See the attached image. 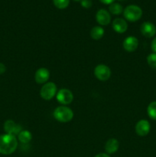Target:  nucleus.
<instances>
[{
  "mask_svg": "<svg viewBox=\"0 0 156 157\" xmlns=\"http://www.w3.org/2000/svg\"><path fill=\"white\" fill-rule=\"evenodd\" d=\"M18 140L15 136L3 134L0 136V154L10 155L16 150Z\"/></svg>",
  "mask_w": 156,
  "mask_h": 157,
  "instance_id": "obj_1",
  "label": "nucleus"
},
{
  "mask_svg": "<svg viewBox=\"0 0 156 157\" xmlns=\"http://www.w3.org/2000/svg\"><path fill=\"white\" fill-rule=\"evenodd\" d=\"M54 117L61 123H68L73 119V112L67 106H59L54 111Z\"/></svg>",
  "mask_w": 156,
  "mask_h": 157,
  "instance_id": "obj_2",
  "label": "nucleus"
},
{
  "mask_svg": "<svg viewBox=\"0 0 156 157\" xmlns=\"http://www.w3.org/2000/svg\"><path fill=\"white\" fill-rule=\"evenodd\" d=\"M123 15L127 21L135 22L142 18V10L139 6L136 5H130L124 9Z\"/></svg>",
  "mask_w": 156,
  "mask_h": 157,
  "instance_id": "obj_3",
  "label": "nucleus"
},
{
  "mask_svg": "<svg viewBox=\"0 0 156 157\" xmlns=\"http://www.w3.org/2000/svg\"><path fill=\"white\" fill-rule=\"evenodd\" d=\"M57 94V86L53 82H47L41 87L40 96L45 101L51 100Z\"/></svg>",
  "mask_w": 156,
  "mask_h": 157,
  "instance_id": "obj_4",
  "label": "nucleus"
},
{
  "mask_svg": "<svg viewBox=\"0 0 156 157\" xmlns=\"http://www.w3.org/2000/svg\"><path fill=\"white\" fill-rule=\"evenodd\" d=\"M94 75L99 81H108L111 77V70L106 64H98L94 68Z\"/></svg>",
  "mask_w": 156,
  "mask_h": 157,
  "instance_id": "obj_5",
  "label": "nucleus"
},
{
  "mask_svg": "<svg viewBox=\"0 0 156 157\" xmlns=\"http://www.w3.org/2000/svg\"><path fill=\"white\" fill-rule=\"evenodd\" d=\"M57 101L62 105L66 106L71 104L73 100V94L71 90L67 88H62L57 93Z\"/></svg>",
  "mask_w": 156,
  "mask_h": 157,
  "instance_id": "obj_6",
  "label": "nucleus"
},
{
  "mask_svg": "<svg viewBox=\"0 0 156 157\" xmlns=\"http://www.w3.org/2000/svg\"><path fill=\"white\" fill-rule=\"evenodd\" d=\"M4 130L7 134L16 136L22 130V127L12 120H8L4 124Z\"/></svg>",
  "mask_w": 156,
  "mask_h": 157,
  "instance_id": "obj_7",
  "label": "nucleus"
},
{
  "mask_svg": "<svg viewBox=\"0 0 156 157\" xmlns=\"http://www.w3.org/2000/svg\"><path fill=\"white\" fill-rule=\"evenodd\" d=\"M151 125L147 120H140L136 125V132L139 136H145L149 133Z\"/></svg>",
  "mask_w": 156,
  "mask_h": 157,
  "instance_id": "obj_8",
  "label": "nucleus"
},
{
  "mask_svg": "<svg viewBox=\"0 0 156 157\" xmlns=\"http://www.w3.org/2000/svg\"><path fill=\"white\" fill-rule=\"evenodd\" d=\"M50 78V71L45 67H41L35 72V81L38 84H44Z\"/></svg>",
  "mask_w": 156,
  "mask_h": 157,
  "instance_id": "obj_9",
  "label": "nucleus"
},
{
  "mask_svg": "<svg viewBox=\"0 0 156 157\" xmlns=\"http://www.w3.org/2000/svg\"><path fill=\"white\" fill-rule=\"evenodd\" d=\"M141 33L146 38H152L156 34V27L150 21H145L140 27Z\"/></svg>",
  "mask_w": 156,
  "mask_h": 157,
  "instance_id": "obj_10",
  "label": "nucleus"
},
{
  "mask_svg": "<svg viewBox=\"0 0 156 157\" xmlns=\"http://www.w3.org/2000/svg\"><path fill=\"white\" fill-rule=\"evenodd\" d=\"M96 20L100 25H107L111 21V15L108 11L101 9L96 12Z\"/></svg>",
  "mask_w": 156,
  "mask_h": 157,
  "instance_id": "obj_11",
  "label": "nucleus"
},
{
  "mask_svg": "<svg viewBox=\"0 0 156 157\" xmlns=\"http://www.w3.org/2000/svg\"><path fill=\"white\" fill-rule=\"evenodd\" d=\"M123 48L128 52H133L138 48L139 40L134 36H128L123 41Z\"/></svg>",
  "mask_w": 156,
  "mask_h": 157,
  "instance_id": "obj_12",
  "label": "nucleus"
},
{
  "mask_svg": "<svg viewBox=\"0 0 156 157\" xmlns=\"http://www.w3.org/2000/svg\"><path fill=\"white\" fill-rule=\"evenodd\" d=\"M113 29L117 33L122 34L126 32L128 29V24L123 18H115L113 21Z\"/></svg>",
  "mask_w": 156,
  "mask_h": 157,
  "instance_id": "obj_13",
  "label": "nucleus"
},
{
  "mask_svg": "<svg viewBox=\"0 0 156 157\" xmlns=\"http://www.w3.org/2000/svg\"><path fill=\"white\" fill-rule=\"evenodd\" d=\"M119 148V143L115 138L108 140L105 144V151L107 154H113L116 153Z\"/></svg>",
  "mask_w": 156,
  "mask_h": 157,
  "instance_id": "obj_14",
  "label": "nucleus"
},
{
  "mask_svg": "<svg viewBox=\"0 0 156 157\" xmlns=\"http://www.w3.org/2000/svg\"><path fill=\"white\" fill-rule=\"evenodd\" d=\"M104 29L101 26H95L90 31V37L94 40H99L104 35Z\"/></svg>",
  "mask_w": 156,
  "mask_h": 157,
  "instance_id": "obj_15",
  "label": "nucleus"
},
{
  "mask_svg": "<svg viewBox=\"0 0 156 157\" xmlns=\"http://www.w3.org/2000/svg\"><path fill=\"white\" fill-rule=\"evenodd\" d=\"M18 140L21 144H28L32 140V134L28 130H22L18 135Z\"/></svg>",
  "mask_w": 156,
  "mask_h": 157,
  "instance_id": "obj_16",
  "label": "nucleus"
},
{
  "mask_svg": "<svg viewBox=\"0 0 156 157\" xmlns=\"http://www.w3.org/2000/svg\"><path fill=\"white\" fill-rule=\"evenodd\" d=\"M109 11H110V13H112L113 15H119L123 12V8L119 3H112L111 5H110V7H109Z\"/></svg>",
  "mask_w": 156,
  "mask_h": 157,
  "instance_id": "obj_17",
  "label": "nucleus"
},
{
  "mask_svg": "<svg viewBox=\"0 0 156 157\" xmlns=\"http://www.w3.org/2000/svg\"><path fill=\"white\" fill-rule=\"evenodd\" d=\"M147 113L151 119L156 121V101H152L147 107Z\"/></svg>",
  "mask_w": 156,
  "mask_h": 157,
  "instance_id": "obj_18",
  "label": "nucleus"
},
{
  "mask_svg": "<svg viewBox=\"0 0 156 157\" xmlns=\"http://www.w3.org/2000/svg\"><path fill=\"white\" fill-rule=\"evenodd\" d=\"M53 3L58 9H64L68 7L70 0H53Z\"/></svg>",
  "mask_w": 156,
  "mask_h": 157,
  "instance_id": "obj_19",
  "label": "nucleus"
},
{
  "mask_svg": "<svg viewBox=\"0 0 156 157\" xmlns=\"http://www.w3.org/2000/svg\"><path fill=\"white\" fill-rule=\"evenodd\" d=\"M148 64L153 69H156V53H151L147 57Z\"/></svg>",
  "mask_w": 156,
  "mask_h": 157,
  "instance_id": "obj_20",
  "label": "nucleus"
},
{
  "mask_svg": "<svg viewBox=\"0 0 156 157\" xmlns=\"http://www.w3.org/2000/svg\"><path fill=\"white\" fill-rule=\"evenodd\" d=\"M81 6L84 9H90L92 6V1L91 0H81Z\"/></svg>",
  "mask_w": 156,
  "mask_h": 157,
  "instance_id": "obj_21",
  "label": "nucleus"
},
{
  "mask_svg": "<svg viewBox=\"0 0 156 157\" xmlns=\"http://www.w3.org/2000/svg\"><path fill=\"white\" fill-rule=\"evenodd\" d=\"M151 50L153 51V53H156V37L151 41Z\"/></svg>",
  "mask_w": 156,
  "mask_h": 157,
  "instance_id": "obj_22",
  "label": "nucleus"
},
{
  "mask_svg": "<svg viewBox=\"0 0 156 157\" xmlns=\"http://www.w3.org/2000/svg\"><path fill=\"white\" fill-rule=\"evenodd\" d=\"M6 65H5L4 64H2V63H0V75L4 74L5 72H6Z\"/></svg>",
  "mask_w": 156,
  "mask_h": 157,
  "instance_id": "obj_23",
  "label": "nucleus"
},
{
  "mask_svg": "<svg viewBox=\"0 0 156 157\" xmlns=\"http://www.w3.org/2000/svg\"><path fill=\"white\" fill-rule=\"evenodd\" d=\"M99 1H100L102 3H103V4L111 5L112 3L114 2L115 0H99Z\"/></svg>",
  "mask_w": 156,
  "mask_h": 157,
  "instance_id": "obj_24",
  "label": "nucleus"
},
{
  "mask_svg": "<svg viewBox=\"0 0 156 157\" xmlns=\"http://www.w3.org/2000/svg\"><path fill=\"white\" fill-rule=\"evenodd\" d=\"M94 157H110V156L107 153H100L99 154L96 155Z\"/></svg>",
  "mask_w": 156,
  "mask_h": 157,
  "instance_id": "obj_25",
  "label": "nucleus"
},
{
  "mask_svg": "<svg viewBox=\"0 0 156 157\" xmlns=\"http://www.w3.org/2000/svg\"><path fill=\"white\" fill-rule=\"evenodd\" d=\"M74 1H80V0H74Z\"/></svg>",
  "mask_w": 156,
  "mask_h": 157,
  "instance_id": "obj_26",
  "label": "nucleus"
}]
</instances>
